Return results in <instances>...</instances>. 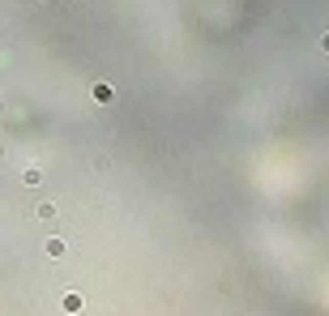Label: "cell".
Instances as JSON below:
<instances>
[{
  "label": "cell",
  "mask_w": 329,
  "mask_h": 316,
  "mask_svg": "<svg viewBox=\"0 0 329 316\" xmlns=\"http://www.w3.org/2000/svg\"><path fill=\"white\" fill-rule=\"evenodd\" d=\"M64 252V239H47V257H60Z\"/></svg>",
  "instance_id": "obj_1"
},
{
  "label": "cell",
  "mask_w": 329,
  "mask_h": 316,
  "mask_svg": "<svg viewBox=\"0 0 329 316\" xmlns=\"http://www.w3.org/2000/svg\"><path fill=\"white\" fill-rule=\"evenodd\" d=\"M94 99H99V103H112V86H94Z\"/></svg>",
  "instance_id": "obj_2"
},
{
  "label": "cell",
  "mask_w": 329,
  "mask_h": 316,
  "mask_svg": "<svg viewBox=\"0 0 329 316\" xmlns=\"http://www.w3.org/2000/svg\"><path fill=\"white\" fill-rule=\"evenodd\" d=\"M21 179H26V184H39L43 171H39V167H26V175H21Z\"/></svg>",
  "instance_id": "obj_3"
},
{
  "label": "cell",
  "mask_w": 329,
  "mask_h": 316,
  "mask_svg": "<svg viewBox=\"0 0 329 316\" xmlns=\"http://www.w3.org/2000/svg\"><path fill=\"white\" fill-rule=\"evenodd\" d=\"M81 308V295H64V312H77Z\"/></svg>",
  "instance_id": "obj_4"
},
{
  "label": "cell",
  "mask_w": 329,
  "mask_h": 316,
  "mask_svg": "<svg viewBox=\"0 0 329 316\" xmlns=\"http://www.w3.org/2000/svg\"><path fill=\"white\" fill-rule=\"evenodd\" d=\"M321 52H329V34H321Z\"/></svg>",
  "instance_id": "obj_5"
},
{
  "label": "cell",
  "mask_w": 329,
  "mask_h": 316,
  "mask_svg": "<svg viewBox=\"0 0 329 316\" xmlns=\"http://www.w3.org/2000/svg\"><path fill=\"white\" fill-rule=\"evenodd\" d=\"M43 5H47V0H43Z\"/></svg>",
  "instance_id": "obj_6"
}]
</instances>
